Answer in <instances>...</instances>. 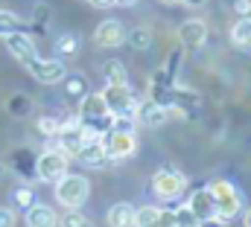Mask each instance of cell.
<instances>
[{
	"instance_id": "cell-1",
	"label": "cell",
	"mask_w": 251,
	"mask_h": 227,
	"mask_svg": "<svg viewBox=\"0 0 251 227\" xmlns=\"http://www.w3.org/2000/svg\"><path fill=\"white\" fill-rule=\"evenodd\" d=\"M207 189H210L213 204H216V222H228V219H234L240 213L243 198H240V189L231 181H213Z\"/></svg>"
},
{
	"instance_id": "cell-2",
	"label": "cell",
	"mask_w": 251,
	"mask_h": 227,
	"mask_svg": "<svg viewBox=\"0 0 251 227\" xmlns=\"http://www.w3.org/2000/svg\"><path fill=\"white\" fill-rule=\"evenodd\" d=\"M88 195H91V183L82 175H70L67 172V175H62L56 181V198H59V204H64L67 210L82 207L88 201Z\"/></svg>"
},
{
	"instance_id": "cell-3",
	"label": "cell",
	"mask_w": 251,
	"mask_h": 227,
	"mask_svg": "<svg viewBox=\"0 0 251 227\" xmlns=\"http://www.w3.org/2000/svg\"><path fill=\"white\" fill-rule=\"evenodd\" d=\"M187 189V178L176 169H161L152 178V192L161 198V201H178Z\"/></svg>"
},
{
	"instance_id": "cell-4",
	"label": "cell",
	"mask_w": 251,
	"mask_h": 227,
	"mask_svg": "<svg viewBox=\"0 0 251 227\" xmlns=\"http://www.w3.org/2000/svg\"><path fill=\"white\" fill-rule=\"evenodd\" d=\"M26 70H29V76L35 79V82H41V85H59L67 79V67H64L59 58H32V61H26L24 64Z\"/></svg>"
},
{
	"instance_id": "cell-5",
	"label": "cell",
	"mask_w": 251,
	"mask_h": 227,
	"mask_svg": "<svg viewBox=\"0 0 251 227\" xmlns=\"http://www.w3.org/2000/svg\"><path fill=\"white\" fill-rule=\"evenodd\" d=\"M102 99H105V108L111 116H134V93H131V88H128V82L126 85H108L105 91H102Z\"/></svg>"
},
{
	"instance_id": "cell-6",
	"label": "cell",
	"mask_w": 251,
	"mask_h": 227,
	"mask_svg": "<svg viewBox=\"0 0 251 227\" xmlns=\"http://www.w3.org/2000/svg\"><path fill=\"white\" fill-rule=\"evenodd\" d=\"M35 172H38V178H41V181L56 183L62 175H67V155L59 152V149L44 152V155L38 158V163H35Z\"/></svg>"
},
{
	"instance_id": "cell-7",
	"label": "cell",
	"mask_w": 251,
	"mask_h": 227,
	"mask_svg": "<svg viewBox=\"0 0 251 227\" xmlns=\"http://www.w3.org/2000/svg\"><path fill=\"white\" fill-rule=\"evenodd\" d=\"M105 140H102V146H105V152H108V158H128V155H134V134L131 131H117V128H108L105 134H102Z\"/></svg>"
},
{
	"instance_id": "cell-8",
	"label": "cell",
	"mask_w": 251,
	"mask_h": 227,
	"mask_svg": "<svg viewBox=\"0 0 251 227\" xmlns=\"http://www.w3.org/2000/svg\"><path fill=\"white\" fill-rule=\"evenodd\" d=\"M94 41H97L100 47H108V50H114V47L126 44V26L117 21V18H108V21H102V23L97 26V32H94Z\"/></svg>"
},
{
	"instance_id": "cell-9",
	"label": "cell",
	"mask_w": 251,
	"mask_h": 227,
	"mask_svg": "<svg viewBox=\"0 0 251 227\" xmlns=\"http://www.w3.org/2000/svg\"><path fill=\"white\" fill-rule=\"evenodd\" d=\"M178 41L187 47V50H199L204 41H207V23L199 21V18H190L178 26Z\"/></svg>"
},
{
	"instance_id": "cell-10",
	"label": "cell",
	"mask_w": 251,
	"mask_h": 227,
	"mask_svg": "<svg viewBox=\"0 0 251 227\" xmlns=\"http://www.w3.org/2000/svg\"><path fill=\"white\" fill-rule=\"evenodd\" d=\"M76 160L82 163V166H91V169H100V166H105L111 158H108V152H105V146H102V140L100 137H94V140H88L79 152H76Z\"/></svg>"
},
{
	"instance_id": "cell-11",
	"label": "cell",
	"mask_w": 251,
	"mask_h": 227,
	"mask_svg": "<svg viewBox=\"0 0 251 227\" xmlns=\"http://www.w3.org/2000/svg\"><path fill=\"white\" fill-rule=\"evenodd\" d=\"M187 207L196 213V219L204 225V222H216V204H213V195H210V189H196L193 195H190Z\"/></svg>"
},
{
	"instance_id": "cell-12",
	"label": "cell",
	"mask_w": 251,
	"mask_h": 227,
	"mask_svg": "<svg viewBox=\"0 0 251 227\" xmlns=\"http://www.w3.org/2000/svg\"><path fill=\"white\" fill-rule=\"evenodd\" d=\"M6 50L18 58L21 64H26V61H32V58L38 56V53H35L32 38H29L26 32H21V29H18V32H12V35H6Z\"/></svg>"
},
{
	"instance_id": "cell-13",
	"label": "cell",
	"mask_w": 251,
	"mask_h": 227,
	"mask_svg": "<svg viewBox=\"0 0 251 227\" xmlns=\"http://www.w3.org/2000/svg\"><path fill=\"white\" fill-rule=\"evenodd\" d=\"M137 119H140V125L158 128V125H164V122L170 119V108H167V105H161L158 99L140 102V108H137Z\"/></svg>"
},
{
	"instance_id": "cell-14",
	"label": "cell",
	"mask_w": 251,
	"mask_h": 227,
	"mask_svg": "<svg viewBox=\"0 0 251 227\" xmlns=\"http://www.w3.org/2000/svg\"><path fill=\"white\" fill-rule=\"evenodd\" d=\"M56 225H59V216H56L53 207L38 204V201L26 207V227H56Z\"/></svg>"
},
{
	"instance_id": "cell-15",
	"label": "cell",
	"mask_w": 251,
	"mask_h": 227,
	"mask_svg": "<svg viewBox=\"0 0 251 227\" xmlns=\"http://www.w3.org/2000/svg\"><path fill=\"white\" fill-rule=\"evenodd\" d=\"M108 227H134V207L128 201H117L108 210Z\"/></svg>"
},
{
	"instance_id": "cell-16",
	"label": "cell",
	"mask_w": 251,
	"mask_h": 227,
	"mask_svg": "<svg viewBox=\"0 0 251 227\" xmlns=\"http://www.w3.org/2000/svg\"><path fill=\"white\" fill-rule=\"evenodd\" d=\"M231 41L240 50H251V18H237L231 26Z\"/></svg>"
},
{
	"instance_id": "cell-17",
	"label": "cell",
	"mask_w": 251,
	"mask_h": 227,
	"mask_svg": "<svg viewBox=\"0 0 251 227\" xmlns=\"http://www.w3.org/2000/svg\"><path fill=\"white\" fill-rule=\"evenodd\" d=\"M126 41H128L134 50H149V47H152V32H149L146 26H134V29L126 32Z\"/></svg>"
},
{
	"instance_id": "cell-18",
	"label": "cell",
	"mask_w": 251,
	"mask_h": 227,
	"mask_svg": "<svg viewBox=\"0 0 251 227\" xmlns=\"http://www.w3.org/2000/svg\"><path fill=\"white\" fill-rule=\"evenodd\" d=\"M102 73H105L108 85H126V82H128V76H126V67L120 64V61H105Z\"/></svg>"
},
{
	"instance_id": "cell-19",
	"label": "cell",
	"mask_w": 251,
	"mask_h": 227,
	"mask_svg": "<svg viewBox=\"0 0 251 227\" xmlns=\"http://www.w3.org/2000/svg\"><path fill=\"white\" fill-rule=\"evenodd\" d=\"M161 216V207H140L134 210V227H155Z\"/></svg>"
},
{
	"instance_id": "cell-20",
	"label": "cell",
	"mask_w": 251,
	"mask_h": 227,
	"mask_svg": "<svg viewBox=\"0 0 251 227\" xmlns=\"http://www.w3.org/2000/svg\"><path fill=\"white\" fill-rule=\"evenodd\" d=\"M173 216H176V227H201V222L196 219V213L190 210L187 204L184 207H176Z\"/></svg>"
},
{
	"instance_id": "cell-21",
	"label": "cell",
	"mask_w": 251,
	"mask_h": 227,
	"mask_svg": "<svg viewBox=\"0 0 251 227\" xmlns=\"http://www.w3.org/2000/svg\"><path fill=\"white\" fill-rule=\"evenodd\" d=\"M59 225L62 227H97L91 219H85V216L76 213V210H67L64 216H59Z\"/></svg>"
},
{
	"instance_id": "cell-22",
	"label": "cell",
	"mask_w": 251,
	"mask_h": 227,
	"mask_svg": "<svg viewBox=\"0 0 251 227\" xmlns=\"http://www.w3.org/2000/svg\"><path fill=\"white\" fill-rule=\"evenodd\" d=\"M18 29H21V21L15 15H9V12H0V35L6 38V35H12Z\"/></svg>"
},
{
	"instance_id": "cell-23",
	"label": "cell",
	"mask_w": 251,
	"mask_h": 227,
	"mask_svg": "<svg viewBox=\"0 0 251 227\" xmlns=\"http://www.w3.org/2000/svg\"><path fill=\"white\" fill-rule=\"evenodd\" d=\"M76 47H79L76 35H62V38L56 41V50H59V56H70V53H76Z\"/></svg>"
},
{
	"instance_id": "cell-24",
	"label": "cell",
	"mask_w": 251,
	"mask_h": 227,
	"mask_svg": "<svg viewBox=\"0 0 251 227\" xmlns=\"http://www.w3.org/2000/svg\"><path fill=\"white\" fill-rule=\"evenodd\" d=\"M38 125H41V131H44V134H53V137H56V134H59V128H62V122H56L53 116H44Z\"/></svg>"
},
{
	"instance_id": "cell-25",
	"label": "cell",
	"mask_w": 251,
	"mask_h": 227,
	"mask_svg": "<svg viewBox=\"0 0 251 227\" xmlns=\"http://www.w3.org/2000/svg\"><path fill=\"white\" fill-rule=\"evenodd\" d=\"M15 210H9V207H0V227H15Z\"/></svg>"
},
{
	"instance_id": "cell-26",
	"label": "cell",
	"mask_w": 251,
	"mask_h": 227,
	"mask_svg": "<svg viewBox=\"0 0 251 227\" xmlns=\"http://www.w3.org/2000/svg\"><path fill=\"white\" fill-rule=\"evenodd\" d=\"M155 227H176V216H173V210H161V216H158Z\"/></svg>"
},
{
	"instance_id": "cell-27",
	"label": "cell",
	"mask_w": 251,
	"mask_h": 227,
	"mask_svg": "<svg viewBox=\"0 0 251 227\" xmlns=\"http://www.w3.org/2000/svg\"><path fill=\"white\" fill-rule=\"evenodd\" d=\"M15 201H18L21 207H29V204H35V198H32V192H29V189H18V192H15Z\"/></svg>"
},
{
	"instance_id": "cell-28",
	"label": "cell",
	"mask_w": 251,
	"mask_h": 227,
	"mask_svg": "<svg viewBox=\"0 0 251 227\" xmlns=\"http://www.w3.org/2000/svg\"><path fill=\"white\" fill-rule=\"evenodd\" d=\"M234 12L240 18H251V0H234Z\"/></svg>"
},
{
	"instance_id": "cell-29",
	"label": "cell",
	"mask_w": 251,
	"mask_h": 227,
	"mask_svg": "<svg viewBox=\"0 0 251 227\" xmlns=\"http://www.w3.org/2000/svg\"><path fill=\"white\" fill-rule=\"evenodd\" d=\"M97 9H111V6H117V0H91Z\"/></svg>"
},
{
	"instance_id": "cell-30",
	"label": "cell",
	"mask_w": 251,
	"mask_h": 227,
	"mask_svg": "<svg viewBox=\"0 0 251 227\" xmlns=\"http://www.w3.org/2000/svg\"><path fill=\"white\" fill-rule=\"evenodd\" d=\"M178 3H187V6H201L204 0H178Z\"/></svg>"
},
{
	"instance_id": "cell-31",
	"label": "cell",
	"mask_w": 251,
	"mask_h": 227,
	"mask_svg": "<svg viewBox=\"0 0 251 227\" xmlns=\"http://www.w3.org/2000/svg\"><path fill=\"white\" fill-rule=\"evenodd\" d=\"M246 227H251V210L246 213Z\"/></svg>"
},
{
	"instance_id": "cell-32",
	"label": "cell",
	"mask_w": 251,
	"mask_h": 227,
	"mask_svg": "<svg viewBox=\"0 0 251 227\" xmlns=\"http://www.w3.org/2000/svg\"><path fill=\"white\" fill-rule=\"evenodd\" d=\"M117 3H120V6H126V3H134V0H117Z\"/></svg>"
},
{
	"instance_id": "cell-33",
	"label": "cell",
	"mask_w": 251,
	"mask_h": 227,
	"mask_svg": "<svg viewBox=\"0 0 251 227\" xmlns=\"http://www.w3.org/2000/svg\"><path fill=\"white\" fill-rule=\"evenodd\" d=\"M161 3H178V0H161Z\"/></svg>"
}]
</instances>
